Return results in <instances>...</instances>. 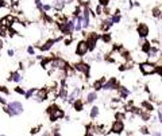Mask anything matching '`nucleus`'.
<instances>
[{
    "label": "nucleus",
    "instance_id": "obj_9",
    "mask_svg": "<svg viewBox=\"0 0 162 136\" xmlns=\"http://www.w3.org/2000/svg\"><path fill=\"white\" fill-rule=\"evenodd\" d=\"M115 84H116V82H115V80H111V81H109V82H107V84H105L104 86H103V89H112L113 88V86H115Z\"/></svg>",
    "mask_w": 162,
    "mask_h": 136
},
{
    "label": "nucleus",
    "instance_id": "obj_29",
    "mask_svg": "<svg viewBox=\"0 0 162 136\" xmlns=\"http://www.w3.org/2000/svg\"><path fill=\"white\" fill-rule=\"evenodd\" d=\"M2 47H3V43H2V40H0V50H2Z\"/></svg>",
    "mask_w": 162,
    "mask_h": 136
},
{
    "label": "nucleus",
    "instance_id": "obj_26",
    "mask_svg": "<svg viewBox=\"0 0 162 136\" xmlns=\"http://www.w3.org/2000/svg\"><path fill=\"white\" fill-rule=\"evenodd\" d=\"M8 55L12 57V55H14V51H12V50H8Z\"/></svg>",
    "mask_w": 162,
    "mask_h": 136
},
{
    "label": "nucleus",
    "instance_id": "obj_5",
    "mask_svg": "<svg viewBox=\"0 0 162 136\" xmlns=\"http://www.w3.org/2000/svg\"><path fill=\"white\" fill-rule=\"evenodd\" d=\"M122 131H123V123H122L120 120H117L116 123H113V125H112V132H113V134H120Z\"/></svg>",
    "mask_w": 162,
    "mask_h": 136
},
{
    "label": "nucleus",
    "instance_id": "obj_14",
    "mask_svg": "<svg viewBox=\"0 0 162 136\" xmlns=\"http://www.w3.org/2000/svg\"><path fill=\"white\" fill-rule=\"evenodd\" d=\"M0 35H7V28H6V26H2L0 24Z\"/></svg>",
    "mask_w": 162,
    "mask_h": 136
},
{
    "label": "nucleus",
    "instance_id": "obj_22",
    "mask_svg": "<svg viewBox=\"0 0 162 136\" xmlns=\"http://www.w3.org/2000/svg\"><path fill=\"white\" fill-rule=\"evenodd\" d=\"M34 93H35V90H34V89L28 90V93H27V97H31V96H32V94H34Z\"/></svg>",
    "mask_w": 162,
    "mask_h": 136
},
{
    "label": "nucleus",
    "instance_id": "obj_4",
    "mask_svg": "<svg viewBox=\"0 0 162 136\" xmlns=\"http://www.w3.org/2000/svg\"><path fill=\"white\" fill-rule=\"evenodd\" d=\"M87 51H88V43L87 42H80L79 46H77V49H76V53L79 55H84V54H87Z\"/></svg>",
    "mask_w": 162,
    "mask_h": 136
},
{
    "label": "nucleus",
    "instance_id": "obj_25",
    "mask_svg": "<svg viewBox=\"0 0 162 136\" xmlns=\"http://www.w3.org/2000/svg\"><path fill=\"white\" fill-rule=\"evenodd\" d=\"M28 54H34V49L32 47H28Z\"/></svg>",
    "mask_w": 162,
    "mask_h": 136
},
{
    "label": "nucleus",
    "instance_id": "obj_2",
    "mask_svg": "<svg viewBox=\"0 0 162 136\" xmlns=\"http://www.w3.org/2000/svg\"><path fill=\"white\" fill-rule=\"evenodd\" d=\"M141 70L143 74H153L155 72V66H154L151 62H145L141 65Z\"/></svg>",
    "mask_w": 162,
    "mask_h": 136
},
{
    "label": "nucleus",
    "instance_id": "obj_12",
    "mask_svg": "<svg viewBox=\"0 0 162 136\" xmlns=\"http://www.w3.org/2000/svg\"><path fill=\"white\" fill-rule=\"evenodd\" d=\"M76 68L79 69V70H83V72H88V66H85V65H83V63L76 65Z\"/></svg>",
    "mask_w": 162,
    "mask_h": 136
},
{
    "label": "nucleus",
    "instance_id": "obj_16",
    "mask_svg": "<svg viewBox=\"0 0 162 136\" xmlns=\"http://www.w3.org/2000/svg\"><path fill=\"white\" fill-rule=\"evenodd\" d=\"M51 45H53V42H47L46 45H45V46H42L40 49H42V50H49V49L51 47Z\"/></svg>",
    "mask_w": 162,
    "mask_h": 136
},
{
    "label": "nucleus",
    "instance_id": "obj_20",
    "mask_svg": "<svg viewBox=\"0 0 162 136\" xmlns=\"http://www.w3.org/2000/svg\"><path fill=\"white\" fill-rule=\"evenodd\" d=\"M112 22H113V23H119V22H120V16H119V15H116V16H113V19H112Z\"/></svg>",
    "mask_w": 162,
    "mask_h": 136
},
{
    "label": "nucleus",
    "instance_id": "obj_3",
    "mask_svg": "<svg viewBox=\"0 0 162 136\" xmlns=\"http://www.w3.org/2000/svg\"><path fill=\"white\" fill-rule=\"evenodd\" d=\"M64 116V112L55 106H51L50 108V119L51 120H57V119H61Z\"/></svg>",
    "mask_w": 162,
    "mask_h": 136
},
{
    "label": "nucleus",
    "instance_id": "obj_21",
    "mask_svg": "<svg viewBox=\"0 0 162 136\" xmlns=\"http://www.w3.org/2000/svg\"><path fill=\"white\" fill-rule=\"evenodd\" d=\"M116 119H117V120H123V119H124V115L123 113H116Z\"/></svg>",
    "mask_w": 162,
    "mask_h": 136
},
{
    "label": "nucleus",
    "instance_id": "obj_7",
    "mask_svg": "<svg viewBox=\"0 0 162 136\" xmlns=\"http://www.w3.org/2000/svg\"><path fill=\"white\" fill-rule=\"evenodd\" d=\"M51 65L53 66H55V68H58V69H64L66 65H65V61L62 59H54V61H51Z\"/></svg>",
    "mask_w": 162,
    "mask_h": 136
},
{
    "label": "nucleus",
    "instance_id": "obj_10",
    "mask_svg": "<svg viewBox=\"0 0 162 136\" xmlns=\"http://www.w3.org/2000/svg\"><path fill=\"white\" fill-rule=\"evenodd\" d=\"M95 98H96V94H95V93H89V94H88V97H87V102H92V101H95Z\"/></svg>",
    "mask_w": 162,
    "mask_h": 136
},
{
    "label": "nucleus",
    "instance_id": "obj_23",
    "mask_svg": "<svg viewBox=\"0 0 162 136\" xmlns=\"http://www.w3.org/2000/svg\"><path fill=\"white\" fill-rule=\"evenodd\" d=\"M66 97V90L62 89V92H61V98H65Z\"/></svg>",
    "mask_w": 162,
    "mask_h": 136
},
{
    "label": "nucleus",
    "instance_id": "obj_24",
    "mask_svg": "<svg viewBox=\"0 0 162 136\" xmlns=\"http://www.w3.org/2000/svg\"><path fill=\"white\" fill-rule=\"evenodd\" d=\"M95 88H96V89H100V88H101V82H96V84H95Z\"/></svg>",
    "mask_w": 162,
    "mask_h": 136
},
{
    "label": "nucleus",
    "instance_id": "obj_15",
    "mask_svg": "<svg viewBox=\"0 0 162 136\" xmlns=\"http://www.w3.org/2000/svg\"><path fill=\"white\" fill-rule=\"evenodd\" d=\"M97 113H99V109H97V106H95V108H92V112H91V116L92 117H96Z\"/></svg>",
    "mask_w": 162,
    "mask_h": 136
},
{
    "label": "nucleus",
    "instance_id": "obj_8",
    "mask_svg": "<svg viewBox=\"0 0 162 136\" xmlns=\"http://www.w3.org/2000/svg\"><path fill=\"white\" fill-rule=\"evenodd\" d=\"M81 20H83V26L84 27H87L88 26V23H89V12H88V10H85L84 11V19H81Z\"/></svg>",
    "mask_w": 162,
    "mask_h": 136
},
{
    "label": "nucleus",
    "instance_id": "obj_19",
    "mask_svg": "<svg viewBox=\"0 0 162 136\" xmlns=\"http://www.w3.org/2000/svg\"><path fill=\"white\" fill-rule=\"evenodd\" d=\"M81 18H79V19H77V22H76V30H80V28H81Z\"/></svg>",
    "mask_w": 162,
    "mask_h": 136
},
{
    "label": "nucleus",
    "instance_id": "obj_28",
    "mask_svg": "<svg viewBox=\"0 0 162 136\" xmlns=\"http://www.w3.org/2000/svg\"><path fill=\"white\" fill-rule=\"evenodd\" d=\"M62 2H64V3H70L72 0H62Z\"/></svg>",
    "mask_w": 162,
    "mask_h": 136
},
{
    "label": "nucleus",
    "instance_id": "obj_18",
    "mask_svg": "<svg viewBox=\"0 0 162 136\" xmlns=\"http://www.w3.org/2000/svg\"><path fill=\"white\" fill-rule=\"evenodd\" d=\"M74 108H77V110H81V108H83V104H81L80 101H77L74 104Z\"/></svg>",
    "mask_w": 162,
    "mask_h": 136
},
{
    "label": "nucleus",
    "instance_id": "obj_1",
    "mask_svg": "<svg viewBox=\"0 0 162 136\" xmlns=\"http://www.w3.org/2000/svg\"><path fill=\"white\" fill-rule=\"evenodd\" d=\"M8 108H10V115H11V116H15V115H19V113L23 112V106H22V104H20V102H18V101L11 102Z\"/></svg>",
    "mask_w": 162,
    "mask_h": 136
},
{
    "label": "nucleus",
    "instance_id": "obj_13",
    "mask_svg": "<svg viewBox=\"0 0 162 136\" xmlns=\"http://www.w3.org/2000/svg\"><path fill=\"white\" fill-rule=\"evenodd\" d=\"M64 4H65V3L62 2V0H57V3H55V8H57V10H61Z\"/></svg>",
    "mask_w": 162,
    "mask_h": 136
},
{
    "label": "nucleus",
    "instance_id": "obj_6",
    "mask_svg": "<svg viewBox=\"0 0 162 136\" xmlns=\"http://www.w3.org/2000/svg\"><path fill=\"white\" fill-rule=\"evenodd\" d=\"M138 32H139L141 36H146L149 34V27L146 26V24H139V27H138Z\"/></svg>",
    "mask_w": 162,
    "mask_h": 136
},
{
    "label": "nucleus",
    "instance_id": "obj_11",
    "mask_svg": "<svg viewBox=\"0 0 162 136\" xmlns=\"http://www.w3.org/2000/svg\"><path fill=\"white\" fill-rule=\"evenodd\" d=\"M77 94H79V92H77V90L74 89V90L72 92L70 96H69V100H70V101H74V100H76V97H77Z\"/></svg>",
    "mask_w": 162,
    "mask_h": 136
},
{
    "label": "nucleus",
    "instance_id": "obj_17",
    "mask_svg": "<svg viewBox=\"0 0 162 136\" xmlns=\"http://www.w3.org/2000/svg\"><path fill=\"white\" fill-rule=\"evenodd\" d=\"M12 80H14V81H20L22 78H20V76H19L18 73H14V76H12Z\"/></svg>",
    "mask_w": 162,
    "mask_h": 136
},
{
    "label": "nucleus",
    "instance_id": "obj_27",
    "mask_svg": "<svg viewBox=\"0 0 162 136\" xmlns=\"http://www.w3.org/2000/svg\"><path fill=\"white\" fill-rule=\"evenodd\" d=\"M4 6H6V3H4V2H2V0H0V7H4Z\"/></svg>",
    "mask_w": 162,
    "mask_h": 136
}]
</instances>
